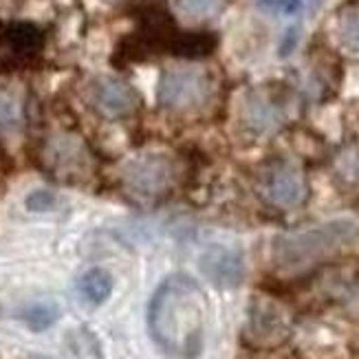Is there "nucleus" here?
<instances>
[{
	"label": "nucleus",
	"mask_w": 359,
	"mask_h": 359,
	"mask_svg": "<svg viewBox=\"0 0 359 359\" xmlns=\"http://www.w3.org/2000/svg\"><path fill=\"white\" fill-rule=\"evenodd\" d=\"M208 298L196 280L185 273L168 276L148 304L152 339L172 357L194 359L205 344Z\"/></svg>",
	"instance_id": "1"
},
{
	"label": "nucleus",
	"mask_w": 359,
	"mask_h": 359,
	"mask_svg": "<svg viewBox=\"0 0 359 359\" xmlns=\"http://www.w3.org/2000/svg\"><path fill=\"white\" fill-rule=\"evenodd\" d=\"M359 241V227L351 221H331L291 231L273 241V264L280 271H304Z\"/></svg>",
	"instance_id": "2"
},
{
	"label": "nucleus",
	"mask_w": 359,
	"mask_h": 359,
	"mask_svg": "<svg viewBox=\"0 0 359 359\" xmlns=\"http://www.w3.org/2000/svg\"><path fill=\"white\" fill-rule=\"evenodd\" d=\"M214 95V77L196 65H177L161 73L157 97L170 113H194Z\"/></svg>",
	"instance_id": "3"
},
{
	"label": "nucleus",
	"mask_w": 359,
	"mask_h": 359,
	"mask_svg": "<svg viewBox=\"0 0 359 359\" xmlns=\"http://www.w3.org/2000/svg\"><path fill=\"white\" fill-rule=\"evenodd\" d=\"M289 95L278 86H260L249 90L241 102V123L247 133L269 137L289 121Z\"/></svg>",
	"instance_id": "4"
},
{
	"label": "nucleus",
	"mask_w": 359,
	"mask_h": 359,
	"mask_svg": "<svg viewBox=\"0 0 359 359\" xmlns=\"http://www.w3.org/2000/svg\"><path fill=\"white\" fill-rule=\"evenodd\" d=\"M177 179L175 161L161 152L139 154L121 168V183L137 198H159Z\"/></svg>",
	"instance_id": "5"
},
{
	"label": "nucleus",
	"mask_w": 359,
	"mask_h": 359,
	"mask_svg": "<svg viewBox=\"0 0 359 359\" xmlns=\"http://www.w3.org/2000/svg\"><path fill=\"white\" fill-rule=\"evenodd\" d=\"M44 168L60 179H82L90 175L93 157L80 137L73 133H55L42 146Z\"/></svg>",
	"instance_id": "6"
},
{
	"label": "nucleus",
	"mask_w": 359,
	"mask_h": 359,
	"mask_svg": "<svg viewBox=\"0 0 359 359\" xmlns=\"http://www.w3.org/2000/svg\"><path fill=\"white\" fill-rule=\"evenodd\" d=\"M264 201L278 210L300 208L309 196V183L302 170L291 161H276L264 170L260 179Z\"/></svg>",
	"instance_id": "7"
},
{
	"label": "nucleus",
	"mask_w": 359,
	"mask_h": 359,
	"mask_svg": "<svg viewBox=\"0 0 359 359\" xmlns=\"http://www.w3.org/2000/svg\"><path fill=\"white\" fill-rule=\"evenodd\" d=\"M291 324L287 311L273 302L271 298H256L249 306L247 324H245V337L254 346L271 348L283 344L289 337Z\"/></svg>",
	"instance_id": "8"
},
{
	"label": "nucleus",
	"mask_w": 359,
	"mask_h": 359,
	"mask_svg": "<svg viewBox=\"0 0 359 359\" xmlns=\"http://www.w3.org/2000/svg\"><path fill=\"white\" fill-rule=\"evenodd\" d=\"M86 95L93 108L108 119L130 117L139 111V106H142L139 93L128 82L119 80V77H111V75L95 77V80L88 84Z\"/></svg>",
	"instance_id": "9"
},
{
	"label": "nucleus",
	"mask_w": 359,
	"mask_h": 359,
	"mask_svg": "<svg viewBox=\"0 0 359 359\" xmlns=\"http://www.w3.org/2000/svg\"><path fill=\"white\" fill-rule=\"evenodd\" d=\"M42 51V31L31 22L0 27V73L27 67Z\"/></svg>",
	"instance_id": "10"
},
{
	"label": "nucleus",
	"mask_w": 359,
	"mask_h": 359,
	"mask_svg": "<svg viewBox=\"0 0 359 359\" xmlns=\"http://www.w3.org/2000/svg\"><path fill=\"white\" fill-rule=\"evenodd\" d=\"M201 271L216 289H236L245 280V258L236 247L212 245L201 256Z\"/></svg>",
	"instance_id": "11"
},
{
	"label": "nucleus",
	"mask_w": 359,
	"mask_h": 359,
	"mask_svg": "<svg viewBox=\"0 0 359 359\" xmlns=\"http://www.w3.org/2000/svg\"><path fill=\"white\" fill-rule=\"evenodd\" d=\"M333 31L341 49L359 55V0H346L337 9Z\"/></svg>",
	"instance_id": "12"
},
{
	"label": "nucleus",
	"mask_w": 359,
	"mask_h": 359,
	"mask_svg": "<svg viewBox=\"0 0 359 359\" xmlns=\"http://www.w3.org/2000/svg\"><path fill=\"white\" fill-rule=\"evenodd\" d=\"M113 287H115L113 276L108 273L106 269H102V267L88 269V271L80 278V293L84 295V300H86V302L95 304V306L104 304L108 298H111Z\"/></svg>",
	"instance_id": "13"
},
{
	"label": "nucleus",
	"mask_w": 359,
	"mask_h": 359,
	"mask_svg": "<svg viewBox=\"0 0 359 359\" xmlns=\"http://www.w3.org/2000/svg\"><path fill=\"white\" fill-rule=\"evenodd\" d=\"M227 0H172V7L187 20H208L218 15Z\"/></svg>",
	"instance_id": "14"
},
{
	"label": "nucleus",
	"mask_w": 359,
	"mask_h": 359,
	"mask_svg": "<svg viewBox=\"0 0 359 359\" xmlns=\"http://www.w3.org/2000/svg\"><path fill=\"white\" fill-rule=\"evenodd\" d=\"M22 123V104L11 90H0V133L11 135Z\"/></svg>",
	"instance_id": "15"
},
{
	"label": "nucleus",
	"mask_w": 359,
	"mask_h": 359,
	"mask_svg": "<svg viewBox=\"0 0 359 359\" xmlns=\"http://www.w3.org/2000/svg\"><path fill=\"white\" fill-rule=\"evenodd\" d=\"M60 318V311L57 306L53 304H31L27 306L22 313H20V320L29 326L31 331H46L49 326H53Z\"/></svg>",
	"instance_id": "16"
},
{
	"label": "nucleus",
	"mask_w": 359,
	"mask_h": 359,
	"mask_svg": "<svg viewBox=\"0 0 359 359\" xmlns=\"http://www.w3.org/2000/svg\"><path fill=\"white\" fill-rule=\"evenodd\" d=\"M57 205V196L51 190H34L25 198V208L29 212H51Z\"/></svg>",
	"instance_id": "17"
},
{
	"label": "nucleus",
	"mask_w": 359,
	"mask_h": 359,
	"mask_svg": "<svg viewBox=\"0 0 359 359\" xmlns=\"http://www.w3.org/2000/svg\"><path fill=\"white\" fill-rule=\"evenodd\" d=\"M258 7L273 15H293L302 7V0H258Z\"/></svg>",
	"instance_id": "18"
},
{
	"label": "nucleus",
	"mask_w": 359,
	"mask_h": 359,
	"mask_svg": "<svg viewBox=\"0 0 359 359\" xmlns=\"http://www.w3.org/2000/svg\"><path fill=\"white\" fill-rule=\"evenodd\" d=\"M355 175L359 179V152H357V157H355Z\"/></svg>",
	"instance_id": "19"
},
{
	"label": "nucleus",
	"mask_w": 359,
	"mask_h": 359,
	"mask_svg": "<svg viewBox=\"0 0 359 359\" xmlns=\"http://www.w3.org/2000/svg\"><path fill=\"white\" fill-rule=\"evenodd\" d=\"M34 359H49V357H34Z\"/></svg>",
	"instance_id": "20"
}]
</instances>
